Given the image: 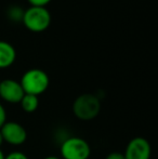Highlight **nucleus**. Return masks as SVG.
I'll return each instance as SVG.
<instances>
[{
  "label": "nucleus",
  "instance_id": "obj_1",
  "mask_svg": "<svg viewBox=\"0 0 158 159\" xmlns=\"http://www.w3.org/2000/svg\"><path fill=\"white\" fill-rule=\"evenodd\" d=\"M24 93L39 96L46 92L50 84L48 74L39 68H33L25 71L20 81Z\"/></svg>",
  "mask_w": 158,
  "mask_h": 159
},
{
  "label": "nucleus",
  "instance_id": "obj_2",
  "mask_svg": "<svg viewBox=\"0 0 158 159\" xmlns=\"http://www.w3.org/2000/svg\"><path fill=\"white\" fill-rule=\"evenodd\" d=\"M101 102L97 95L84 93L76 98L73 104V113L78 119L88 121L92 120L100 114Z\"/></svg>",
  "mask_w": 158,
  "mask_h": 159
},
{
  "label": "nucleus",
  "instance_id": "obj_3",
  "mask_svg": "<svg viewBox=\"0 0 158 159\" xmlns=\"http://www.w3.org/2000/svg\"><path fill=\"white\" fill-rule=\"evenodd\" d=\"M23 24L34 33L46 30L51 24V14L46 7H30L23 14Z\"/></svg>",
  "mask_w": 158,
  "mask_h": 159
},
{
  "label": "nucleus",
  "instance_id": "obj_4",
  "mask_svg": "<svg viewBox=\"0 0 158 159\" xmlns=\"http://www.w3.org/2000/svg\"><path fill=\"white\" fill-rule=\"evenodd\" d=\"M91 147L86 140L78 136L68 138L61 145V156L63 159H89Z\"/></svg>",
  "mask_w": 158,
  "mask_h": 159
},
{
  "label": "nucleus",
  "instance_id": "obj_5",
  "mask_svg": "<svg viewBox=\"0 0 158 159\" xmlns=\"http://www.w3.org/2000/svg\"><path fill=\"white\" fill-rule=\"evenodd\" d=\"M3 142L13 146H20L27 140V132L25 128L16 121H6L0 128Z\"/></svg>",
  "mask_w": 158,
  "mask_h": 159
},
{
  "label": "nucleus",
  "instance_id": "obj_6",
  "mask_svg": "<svg viewBox=\"0 0 158 159\" xmlns=\"http://www.w3.org/2000/svg\"><path fill=\"white\" fill-rule=\"evenodd\" d=\"M152 146L146 139L137 136L129 141L124 151V159H151Z\"/></svg>",
  "mask_w": 158,
  "mask_h": 159
},
{
  "label": "nucleus",
  "instance_id": "obj_7",
  "mask_svg": "<svg viewBox=\"0 0 158 159\" xmlns=\"http://www.w3.org/2000/svg\"><path fill=\"white\" fill-rule=\"evenodd\" d=\"M24 94L25 93L20 81L14 79H4L0 82V98L6 102L17 104L21 102Z\"/></svg>",
  "mask_w": 158,
  "mask_h": 159
},
{
  "label": "nucleus",
  "instance_id": "obj_8",
  "mask_svg": "<svg viewBox=\"0 0 158 159\" xmlns=\"http://www.w3.org/2000/svg\"><path fill=\"white\" fill-rule=\"evenodd\" d=\"M16 51L11 43L0 40V68H8L14 63Z\"/></svg>",
  "mask_w": 158,
  "mask_h": 159
},
{
  "label": "nucleus",
  "instance_id": "obj_9",
  "mask_svg": "<svg viewBox=\"0 0 158 159\" xmlns=\"http://www.w3.org/2000/svg\"><path fill=\"white\" fill-rule=\"evenodd\" d=\"M21 107L25 113H34L39 106V98L38 96L33 95V94H24V96L22 98L21 102Z\"/></svg>",
  "mask_w": 158,
  "mask_h": 159
},
{
  "label": "nucleus",
  "instance_id": "obj_10",
  "mask_svg": "<svg viewBox=\"0 0 158 159\" xmlns=\"http://www.w3.org/2000/svg\"><path fill=\"white\" fill-rule=\"evenodd\" d=\"M23 14L24 11H22L19 7H12V8H10V11H9V15H10L11 20H13V21L22 20L23 19Z\"/></svg>",
  "mask_w": 158,
  "mask_h": 159
},
{
  "label": "nucleus",
  "instance_id": "obj_11",
  "mask_svg": "<svg viewBox=\"0 0 158 159\" xmlns=\"http://www.w3.org/2000/svg\"><path fill=\"white\" fill-rule=\"evenodd\" d=\"M4 159H29V158L24 153H22V152H12V153L4 156Z\"/></svg>",
  "mask_w": 158,
  "mask_h": 159
},
{
  "label": "nucleus",
  "instance_id": "obj_12",
  "mask_svg": "<svg viewBox=\"0 0 158 159\" xmlns=\"http://www.w3.org/2000/svg\"><path fill=\"white\" fill-rule=\"evenodd\" d=\"M32 7H46L51 0H27Z\"/></svg>",
  "mask_w": 158,
  "mask_h": 159
},
{
  "label": "nucleus",
  "instance_id": "obj_13",
  "mask_svg": "<svg viewBox=\"0 0 158 159\" xmlns=\"http://www.w3.org/2000/svg\"><path fill=\"white\" fill-rule=\"evenodd\" d=\"M7 121V111L4 109V107L2 106V104L0 103V128L3 126Z\"/></svg>",
  "mask_w": 158,
  "mask_h": 159
},
{
  "label": "nucleus",
  "instance_id": "obj_14",
  "mask_svg": "<svg viewBox=\"0 0 158 159\" xmlns=\"http://www.w3.org/2000/svg\"><path fill=\"white\" fill-rule=\"evenodd\" d=\"M105 159H124V154L119 153V152H113V153L108 154Z\"/></svg>",
  "mask_w": 158,
  "mask_h": 159
},
{
  "label": "nucleus",
  "instance_id": "obj_15",
  "mask_svg": "<svg viewBox=\"0 0 158 159\" xmlns=\"http://www.w3.org/2000/svg\"><path fill=\"white\" fill-rule=\"evenodd\" d=\"M43 159H61V158L56 157V156H48V157H46V158H43Z\"/></svg>",
  "mask_w": 158,
  "mask_h": 159
},
{
  "label": "nucleus",
  "instance_id": "obj_16",
  "mask_svg": "<svg viewBox=\"0 0 158 159\" xmlns=\"http://www.w3.org/2000/svg\"><path fill=\"white\" fill-rule=\"evenodd\" d=\"M3 144V139H2V135H1V132H0V147H1V145Z\"/></svg>",
  "mask_w": 158,
  "mask_h": 159
},
{
  "label": "nucleus",
  "instance_id": "obj_17",
  "mask_svg": "<svg viewBox=\"0 0 158 159\" xmlns=\"http://www.w3.org/2000/svg\"><path fill=\"white\" fill-rule=\"evenodd\" d=\"M0 159H4V154L2 153L1 149H0Z\"/></svg>",
  "mask_w": 158,
  "mask_h": 159
}]
</instances>
